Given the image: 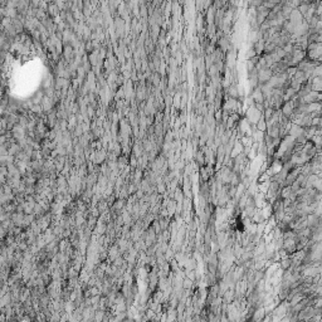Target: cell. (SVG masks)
<instances>
[{"label":"cell","instance_id":"obj_1","mask_svg":"<svg viewBox=\"0 0 322 322\" xmlns=\"http://www.w3.org/2000/svg\"><path fill=\"white\" fill-rule=\"evenodd\" d=\"M288 18H289V22H291V23H299V22H302V20H303L302 14H301V13L298 12V9H297V8L292 9V12L289 13Z\"/></svg>","mask_w":322,"mask_h":322},{"label":"cell","instance_id":"obj_2","mask_svg":"<svg viewBox=\"0 0 322 322\" xmlns=\"http://www.w3.org/2000/svg\"><path fill=\"white\" fill-rule=\"evenodd\" d=\"M267 1H269V3H273V4H276V5H277V4L281 3L282 0H267Z\"/></svg>","mask_w":322,"mask_h":322}]
</instances>
